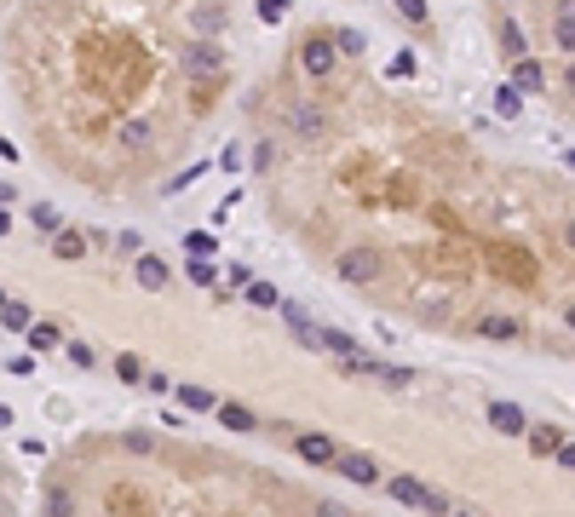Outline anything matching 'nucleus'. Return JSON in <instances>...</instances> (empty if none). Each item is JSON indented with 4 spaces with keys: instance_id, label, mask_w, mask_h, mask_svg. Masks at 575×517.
<instances>
[{
    "instance_id": "b1692460",
    "label": "nucleus",
    "mask_w": 575,
    "mask_h": 517,
    "mask_svg": "<svg viewBox=\"0 0 575 517\" xmlns=\"http://www.w3.org/2000/svg\"><path fill=\"white\" fill-rule=\"evenodd\" d=\"M190 282H196V288H213V282H219L213 258H196V253H190Z\"/></svg>"
},
{
    "instance_id": "393cba45",
    "label": "nucleus",
    "mask_w": 575,
    "mask_h": 517,
    "mask_svg": "<svg viewBox=\"0 0 575 517\" xmlns=\"http://www.w3.org/2000/svg\"><path fill=\"white\" fill-rule=\"evenodd\" d=\"M29 345H35V351H52V345H58V328H52V322L29 328Z\"/></svg>"
},
{
    "instance_id": "bb28decb",
    "label": "nucleus",
    "mask_w": 575,
    "mask_h": 517,
    "mask_svg": "<svg viewBox=\"0 0 575 517\" xmlns=\"http://www.w3.org/2000/svg\"><path fill=\"white\" fill-rule=\"evenodd\" d=\"M116 248H121V253H132V258H139V253H144V236H139V230H121V236H116Z\"/></svg>"
},
{
    "instance_id": "a211bd4d",
    "label": "nucleus",
    "mask_w": 575,
    "mask_h": 517,
    "mask_svg": "<svg viewBox=\"0 0 575 517\" xmlns=\"http://www.w3.org/2000/svg\"><path fill=\"white\" fill-rule=\"evenodd\" d=\"M219 420H225L230 431H253L260 420H253V409H242V402H219Z\"/></svg>"
},
{
    "instance_id": "7c9ffc66",
    "label": "nucleus",
    "mask_w": 575,
    "mask_h": 517,
    "mask_svg": "<svg viewBox=\"0 0 575 517\" xmlns=\"http://www.w3.org/2000/svg\"><path fill=\"white\" fill-rule=\"evenodd\" d=\"M530 442H535V449H547V454H558V437H553V431H530Z\"/></svg>"
},
{
    "instance_id": "9b49d317",
    "label": "nucleus",
    "mask_w": 575,
    "mask_h": 517,
    "mask_svg": "<svg viewBox=\"0 0 575 517\" xmlns=\"http://www.w3.org/2000/svg\"><path fill=\"white\" fill-rule=\"evenodd\" d=\"M553 41H558V52L575 58V0H558V12H553Z\"/></svg>"
},
{
    "instance_id": "cd10ccee",
    "label": "nucleus",
    "mask_w": 575,
    "mask_h": 517,
    "mask_svg": "<svg viewBox=\"0 0 575 517\" xmlns=\"http://www.w3.org/2000/svg\"><path fill=\"white\" fill-rule=\"evenodd\" d=\"M397 12H403L409 23H426V12H432V6H426V0H397Z\"/></svg>"
},
{
    "instance_id": "dca6fc26",
    "label": "nucleus",
    "mask_w": 575,
    "mask_h": 517,
    "mask_svg": "<svg viewBox=\"0 0 575 517\" xmlns=\"http://www.w3.org/2000/svg\"><path fill=\"white\" fill-rule=\"evenodd\" d=\"M512 81L523 86V92H541V64H535V58H512Z\"/></svg>"
},
{
    "instance_id": "0eeeda50",
    "label": "nucleus",
    "mask_w": 575,
    "mask_h": 517,
    "mask_svg": "<svg viewBox=\"0 0 575 517\" xmlns=\"http://www.w3.org/2000/svg\"><path fill=\"white\" fill-rule=\"evenodd\" d=\"M334 472H346L351 483H363V489H380V483H386V477H380V460H374V454H339Z\"/></svg>"
},
{
    "instance_id": "473e14b6",
    "label": "nucleus",
    "mask_w": 575,
    "mask_h": 517,
    "mask_svg": "<svg viewBox=\"0 0 575 517\" xmlns=\"http://www.w3.org/2000/svg\"><path fill=\"white\" fill-rule=\"evenodd\" d=\"M558 465H564V472H575V442H558V454H553Z\"/></svg>"
},
{
    "instance_id": "1a4fd4ad",
    "label": "nucleus",
    "mask_w": 575,
    "mask_h": 517,
    "mask_svg": "<svg viewBox=\"0 0 575 517\" xmlns=\"http://www.w3.org/2000/svg\"><path fill=\"white\" fill-rule=\"evenodd\" d=\"M185 69L196 81L202 76H219V69H225V52H219V46H207V41H196V46H185Z\"/></svg>"
},
{
    "instance_id": "9d476101",
    "label": "nucleus",
    "mask_w": 575,
    "mask_h": 517,
    "mask_svg": "<svg viewBox=\"0 0 575 517\" xmlns=\"http://www.w3.org/2000/svg\"><path fill=\"white\" fill-rule=\"evenodd\" d=\"M489 426L507 431V437H523V431H530V414H523L518 402H489Z\"/></svg>"
},
{
    "instance_id": "c85d7f7f",
    "label": "nucleus",
    "mask_w": 575,
    "mask_h": 517,
    "mask_svg": "<svg viewBox=\"0 0 575 517\" xmlns=\"http://www.w3.org/2000/svg\"><path fill=\"white\" fill-rule=\"evenodd\" d=\"M283 12H288V0H260V18L265 23H283Z\"/></svg>"
},
{
    "instance_id": "412c9836",
    "label": "nucleus",
    "mask_w": 575,
    "mask_h": 517,
    "mask_svg": "<svg viewBox=\"0 0 575 517\" xmlns=\"http://www.w3.org/2000/svg\"><path fill=\"white\" fill-rule=\"evenodd\" d=\"M116 379H127V386H144L150 374H144V362H139L132 351H121V356H116Z\"/></svg>"
},
{
    "instance_id": "2eb2a0df",
    "label": "nucleus",
    "mask_w": 575,
    "mask_h": 517,
    "mask_svg": "<svg viewBox=\"0 0 575 517\" xmlns=\"http://www.w3.org/2000/svg\"><path fill=\"white\" fill-rule=\"evenodd\" d=\"M87 248H92V230H87V236H81V230H58V236H52V253L58 258H81Z\"/></svg>"
},
{
    "instance_id": "ddd939ff",
    "label": "nucleus",
    "mask_w": 575,
    "mask_h": 517,
    "mask_svg": "<svg viewBox=\"0 0 575 517\" xmlns=\"http://www.w3.org/2000/svg\"><path fill=\"white\" fill-rule=\"evenodd\" d=\"M116 144H127V150H150V144H156V127H150V121H121V127H116Z\"/></svg>"
},
{
    "instance_id": "aec40b11",
    "label": "nucleus",
    "mask_w": 575,
    "mask_h": 517,
    "mask_svg": "<svg viewBox=\"0 0 575 517\" xmlns=\"http://www.w3.org/2000/svg\"><path fill=\"white\" fill-rule=\"evenodd\" d=\"M478 334L483 339H518V322H512V316H483Z\"/></svg>"
},
{
    "instance_id": "c9c22d12",
    "label": "nucleus",
    "mask_w": 575,
    "mask_h": 517,
    "mask_svg": "<svg viewBox=\"0 0 575 517\" xmlns=\"http://www.w3.org/2000/svg\"><path fill=\"white\" fill-rule=\"evenodd\" d=\"M564 167H575V150H564Z\"/></svg>"
},
{
    "instance_id": "f8f14e48",
    "label": "nucleus",
    "mask_w": 575,
    "mask_h": 517,
    "mask_svg": "<svg viewBox=\"0 0 575 517\" xmlns=\"http://www.w3.org/2000/svg\"><path fill=\"white\" fill-rule=\"evenodd\" d=\"M179 409L185 414H219V397L207 386H179Z\"/></svg>"
},
{
    "instance_id": "7ed1b4c3",
    "label": "nucleus",
    "mask_w": 575,
    "mask_h": 517,
    "mask_svg": "<svg viewBox=\"0 0 575 517\" xmlns=\"http://www.w3.org/2000/svg\"><path fill=\"white\" fill-rule=\"evenodd\" d=\"M386 276V258L374 248H346L339 253V282H351V288H369V282Z\"/></svg>"
},
{
    "instance_id": "72a5a7b5",
    "label": "nucleus",
    "mask_w": 575,
    "mask_h": 517,
    "mask_svg": "<svg viewBox=\"0 0 575 517\" xmlns=\"http://www.w3.org/2000/svg\"><path fill=\"white\" fill-rule=\"evenodd\" d=\"M564 92L575 98V58H570V69H564Z\"/></svg>"
},
{
    "instance_id": "39448f33",
    "label": "nucleus",
    "mask_w": 575,
    "mask_h": 517,
    "mask_svg": "<svg viewBox=\"0 0 575 517\" xmlns=\"http://www.w3.org/2000/svg\"><path fill=\"white\" fill-rule=\"evenodd\" d=\"M276 311H283L288 334L299 339L305 351H328V345H323V328H316V322H311V316H305V311H299V305H293V299H283V305H276Z\"/></svg>"
},
{
    "instance_id": "a878e982",
    "label": "nucleus",
    "mask_w": 575,
    "mask_h": 517,
    "mask_svg": "<svg viewBox=\"0 0 575 517\" xmlns=\"http://www.w3.org/2000/svg\"><path fill=\"white\" fill-rule=\"evenodd\" d=\"M29 219H35V225H41V230H52V236H58V230H64V225H58V213H52V207H29Z\"/></svg>"
},
{
    "instance_id": "c756f323",
    "label": "nucleus",
    "mask_w": 575,
    "mask_h": 517,
    "mask_svg": "<svg viewBox=\"0 0 575 517\" xmlns=\"http://www.w3.org/2000/svg\"><path fill=\"white\" fill-rule=\"evenodd\" d=\"M339 52H363V29H339Z\"/></svg>"
},
{
    "instance_id": "f3484780",
    "label": "nucleus",
    "mask_w": 575,
    "mask_h": 517,
    "mask_svg": "<svg viewBox=\"0 0 575 517\" xmlns=\"http://www.w3.org/2000/svg\"><path fill=\"white\" fill-rule=\"evenodd\" d=\"M0 322H6V334H23V328H35V316H29V305H23V299H6V305H0Z\"/></svg>"
},
{
    "instance_id": "4be33fe9",
    "label": "nucleus",
    "mask_w": 575,
    "mask_h": 517,
    "mask_svg": "<svg viewBox=\"0 0 575 517\" xmlns=\"http://www.w3.org/2000/svg\"><path fill=\"white\" fill-rule=\"evenodd\" d=\"M185 253L213 258V253H219V236H207V230H185Z\"/></svg>"
},
{
    "instance_id": "f257e3e1",
    "label": "nucleus",
    "mask_w": 575,
    "mask_h": 517,
    "mask_svg": "<svg viewBox=\"0 0 575 517\" xmlns=\"http://www.w3.org/2000/svg\"><path fill=\"white\" fill-rule=\"evenodd\" d=\"M288 132H293V139H299V144H323L328 139V132H334V121H328V109L323 104H311V98H299V104H288Z\"/></svg>"
},
{
    "instance_id": "f03ea898",
    "label": "nucleus",
    "mask_w": 575,
    "mask_h": 517,
    "mask_svg": "<svg viewBox=\"0 0 575 517\" xmlns=\"http://www.w3.org/2000/svg\"><path fill=\"white\" fill-rule=\"evenodd\" d=\"M386 495L391 500H403V506H414V512H449V500L437 495V489H426L420 477H409V472H397V477H386Z\"/></svg>"
},
{
    "instance_id": "6e6552de",
    "label": "nucleus",
    "mask_w": 575,
    "mask_h": 517,
    "mask_svg": "<svg viewBox=\"0 0 575 517\" xmlns=\"http://www.w3.org/2000/svg\"><path fill=\"white\" fill-rule=\"evenodd\" d=\"M132 282H139L144 293H162L167 282H173V270H167V258H156V253H139V258H132Z\"/></svg>"
},
{
    "instance_id": "2f4dec72",
    "label": "nucleus",
    "mask_w": 575,
    "mask_h": 517,
    "mask_svg": "<svg viewBox=\"0 0 575 517\" xmlns=\"http://www.w3.org/2000/svg\"><path fill=\"white\" fill-rule=\"evenodd\" d=\"M69 362H76V368H92V351H87V345L76 339V345H69Z\"/></svg>"
},
{
    "instance_id": "4468645a",
    "label": "nucleus",
    "mask_w": 575,
    "mask_h": 517,
    "mask_svg": "<svg viewBox=\"0 0 575 517\" xmlns=\"http://www.w3.org/2000/svg\"><path fill=\"white\" fill-rule=\"evenodd\" d=\"M495 115H500V121H518V115H523V86H518V81H507V86L495 92Z\"/></svg>"
},
{
    "instance_id": "20e7f679",
    "label": "nucleus",
    "mask_w": 575,
    "mask_h": 517,
    "mask_svg": "<svg viewBox=\"0 0 575 517\" xmlns=\"http://www.w3.org/2000/svg\"><path fill=\"white\" fill-rule=\"evenodd\" d=\"M334 64H339V35H334V41H328V35H311V41L299 46V69L311 81H328V76H334Z\"/></svg>"
},
{
    "instance_id": "6ab92c4d",
    "label": "nucleus",
    "mask_w": 575,
    "mask_h": 517,
    "mask_svg": "<svg viewBox=\"0 0 575 517\" xmlns=\"http://www.w3.org/2000/svg\"><path fill=\"white\" fill-rule=\"evenodd\" d=\"M242 293H248V305H260V311H276V305H283V293H276L271 282H248Z\"/></svg>"
},
{
    "instance_id": "e433bc0d",
    "label": "nucleus",
    "mask_w": 575,
    "mask_h": 517,
    "mask_svg": "<svg viewBox=\"0 0 575 517\" xmlns=\"http://www.w3.org/2000/svg\"><path fill=\"white\" fill-rule=\"evenodd\" d=\"M564 322H570V328H575V305H570V316H564Z\"/></svg>"
},
{
    "instance_id": "f704fd0d",
    "label": "nucleus",
    "mask_w": 575,
    "mask_h": 517,
    "mask_svg": "<svg viewBox=\"0 0 575 517\" xmlns=\"http://www.w3.org/2000/svg\"><path fill=\"white\" fill-rule=\"evenodd\" d=\"M564 248L575 253V219H570V230H564Z\"/></svg>"
},
{
    "instance_id": "423d86ee",
    "label": "nucleus",
    "mask_w": 575,
    "mask_h": 517,
    "mask_svg": "<svg viewBox=\"0 0 575 517\" xmlns=\"http://www.w3.org/2000/svg\"><path fill=\"white\" fill-rule=\"evenodd\" d=\"M293 449H299L305 465H334L339 460V442L328 437V431H299V442H293Z\"/></svg>"
},
{
    "instance_id": "5701e85b",
    "label": "nucleus",
    "mask_w": 575,
    "mask_h": 517,
    "mask_svg": "<svg viewBox=\"0 0 575 517\" xmlns=\"http://www.w3.org/2000/svg\"><path fill=\"white\" fill-rule=\"evenodd\" d=\"M500 46H507V58H530V41H523L518 23H500Z\"/></svg>"
}]
</instances>
